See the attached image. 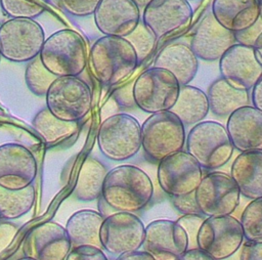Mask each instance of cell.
<instances>
[{"label": "cell", "mask_w": 262, "mask_h": 260, "mask_svg": "<svg viewBox=\"0 0 262 260\" xmlns=\"http://www.w3.org/2000/svg\"><path fill=\"white\" fill-rule=\"evenodd\" d=\"M96 139L105 158L123 162L134 157L141 148V126L129 114H115L102 121Z\"/></svg>", "instance_id": "cell-6"}, {"label": "cell", "mask_w": 262, "mask_h": 260, "mask_svg": "<svg viewBox=\"0 0 262 260\" xmlns=\"http://www.w3.org/2000/svg\"><path fill=\"white\" fill-rule=\"evenodd\" d=\"M226 130L234 149L239 153L262 150V112L253 105L230 114Z\"/></svg>", "instance_id": "cell-21"}, {"label": "cell", "mask_w": 262, "mask_h": 260, "mask_svg": "<svg viewBox=\"0 0 262 260\" xmlns=\"http://www.w3.org/2000/svg\"><path fill=\"white\" fill-rule=\"evenodd\" d=\"M39 57L56 77H78L88 62L86 42L77 31L58 30L45 39Z\"/></svg>", "instance_id": "cell-3"}, {"label": "cell", "mask_w": 262, "mask_h": 260, "mask_svg": "<svg viewBox=\"0 0 262 260\" xmlns=\"http://www.w3.org/2000/svg\"><path fill=\"white\" fill-rule=\"evenodd\" d=\"M50 0H0L3 12L10 18L34 19L44 13Z\"/></svg>", "instance_id": "cell-32"}, {"label": "cell", "mask_w": 262, "mask_h": 260, "mask_svg": "<svg viewBox=\"0 0 262 260\" xmlns=\"http://www.w3.org/2000/svg\"><path fill=\"white\" fill-rule=\"evenodd\" d=\"M172 205L174 208L180 212L182 215L187 214H201L200 209L195 202L194 192H191L182 197H172L171 198Z\"/></svg>", "instance_id": "cell-38"}, {"label": "cell", "mask_w": 262, "mask_h": 260, "mask_svg": "<svg viewBox=\"0 0 262 260\" xmlns=\"http://www.w3.org/2000/svg\"><path fill=\"white\" fill-rule=\"evenodd\" d=\"M0 219H1V218H0Z\"/></svg>", "instance_id": "cell-53"}, {"label": "cell", "mask_w": 262, "mask_h": 260, "mask_svg": "<svg viewBox=\"0 0 262 260\" xmlns=\"http://www.w3.org/2000/svg\"><path fill=\"white\" fill-rule=\"evenodd\" d=\"M211 12L223 28L236 33L259 19V3L258 0H213Z\"/></svg>", "instance_id": "cell-23"}, {"label": "cell", "mask_w": 262, "mask_h": 260, "mask_svg": "<svg viewBox=\"0 0 262 260\" xmlns=\"http://www.w3.org/2000/svg\"><path fill=\"white\" fill-rule=\"evenodd\" d=\"M170 111L184 126H193L202 122L210 111L207 93L189 84L180 85L177 100Z\"/></svg>", "instance_id": "cell-27"}, {"label": "cell", "mask_w": 262, "mask_h": 260, "mask_svg": "<svg viewBox=\"0 0 262 260\" xmlns=\"http://www.w3.org/2000/svg\"><path fill=\"white\" fill-rule=\"evenodd\" d=\"M253 47L256 49V51L258 52V54L260 55V57H261V59H262V33H261V34L258 36V38L256 39L255 44H254Z\"/></svg>", "instance_id": "cell-47"}, {"label": "cell", "mask_w": 262, "mask_h": 260, "mask_svg": "<svg viewBox=\"0 0 262 260\" xmlns=\"http://www.w3.org/2000/svg\"><path fill=\"white\" fill-rule=\"evenodd\" d=\"M97 208H98V212L104 217L106 218L107 216L116 213V211L101 198V196L97 199Z\"/></svg>", "instance_id": "cell-46"}, {"label": "cell", "mask_w": 262, "mask_h": 260, "mask_svg": "<svg viewBox=\"0 0 262 260\" xmlns=\"http://www.w3.org/2000/svg\"><path fill=\"white\" fill-rule=\"evenodd\" d=\"M219 71L231 86L249 91L262 76V59L254 47L235 43L219 58Z\"/></svg>", "instance_id": "cell-14"}, {"label": "cell", "mask_w": 262, "mask_h": 260, "mask_svg": "<svg viewBox=\"0 0 262 260\" xmlns=\"http://www.w3.org/2000/svg\"><path fill=\"white\" fill-rule=\"evenodd\" d=\"M251 103L254 107L262 112V76L252 88Z\"/></svg>", "instance_id": "cell-44"}, {"label": "cell", "mask_w": 262, "mask_h": 260, "mask_svg": "<svg viewBox=\"0 0 262 260\" xmlns=\"http://www.w3.org/2000/svg\"><path fill=\"white\" fill-rule=\"evenodd\" d=\"M45 33L34 19L9 18L0 26V52L13 62H29L39 56Z\"/></svg>", "instance_id": "cell-9"}, {"label": "cell", "mask_w": 262, "mask_h": 260, "mask_svg": "<svg viewBox=\"0 0 262 260\" xmlns=\"http://www.w3.org/2000/svg\"><path fill=\"white\" fill-rule=\"evenodd\" d=\"M235 43L234 33L223 28L210 10L199 23L189 46L198 58L214 61L219 60L223 53Z\"/></svg>", "instance_id": "cell-20"}, {"label": "cell", "mask_w": 262, "mask_h": 260, "mask_svg": "<svg viewBox=\"0 0 262 260\" xmlns=\"http://www.w3.org/2000/svg\"><path fill=\"white\" fill-rule=\"evenodd\" d=\"M1 59H2V54H1V52H0V62H1Z\"/></svg>", "instance_id": "cell-51"}, {"label": "cell", "mask_w": 262, "mask_h": 260, "mask_svg": "<svg viewBox=\"0 0 262 260\" xmlns=\"http://www.w3.org/2000/svg\"><path fill=\"white\" fill-rule=\"evenodd\" d=\"M89 64L95 79L104 86H117L129 79L138 67L131 44L122 37L102 36L91 46Z\"/></svg>", "instance_id": "cell-2"}, {"label": "cell", "mask_w": 262, "mask_h": 260, "mask_svg": "<svg viewBox=\"0 0 262 260\" xmlns=\"http://www.w3.org/2000/svg\"><path fill=\"white\" fill-rule=\"evenodd\" d=\"M108 170L99 160L87 157L79 170L73 189L74 197L82 202H91L101 196L102 185Z\"/></svg>", "instance_id": "cell-29"}, {"label": "cell", "mask_w": 262, "mask_h": 260, "mask_svg": "<svg viewBox=\"0 0 262 260\" xmlns=\"http://www.w3.org/2000/svg\"><path fill=\"white\" fill-rule=\"evenodd\" d=\"M259 3V17L262 20V0H258Z\"/></svg>", "instance_id": "cell-49"}, {"label": "cell", "mask_w": 262, "mask_h": 260, "mask_svg": "<svg viewBox=\"0 0 262 260\" xmlns=\"http://www.w3.org/2000/svg\"><path fill=\"white\" fill-rule=\"evenodd\" d=\"M186 1H190V0H186ZM193 1V0H192Z\"/></svg>", "instance_id": "cell-52"}, {"label": "cell", "mask_w": 262, "mask_h": 260, "mask_svg": "<svg viewBox=\"0 0 262 260\" xmlns=\"http://www.w3.org/2000/svg\"><path fill=\"white\" fill-rule=\"evenodd\" d=\"M230 176L242 196L251 201L262 199V150L241 153L231 165Z\"/></svg>", "instance_id": "cell-22"}, {"label": "cell", "mask_w": 262, "mask_h": 260, "mask_svg": "<svg viewBox=\"0 0 262 260\" xmlns=\"http://www.w3.org/2000/svg\"><path fill=\"white\" fill-rule=\"evenodd\" d=\"M261 33H262V20L259 17V19L250 28L243 30L241 32L234 33V38L236 43L253 47L256 39Z\"/></svg>", "instance_id": "cell-39"}, {"label": "cell", "mask_w": 262, "mask_h": 260, "mask_svg": "<svg viewBox=\"0 0 262 260\" xmlns=\"http://www.w3.org/2000/svg\"><path fill=\"white\" fill-rule=\"evenodd\" d=\"M101 0H58L60 6L73 16L92 15Z\"/></svg>", "instance_id": "cell-36"}, {"label": "cell", "mask_w": 262, "mask_h": 260, "mask_svg": "<svg viewBox=\"0 0 262 260\" xmlns=\"http://www.w3.org/2000/svg\"><path fill=\"white\" fill-rule=\"evenodd\" d=\"M38 166L33 153L23 144L9 142L0 145V185L18 190L32 184Z\"/></svg>", "instance_id": "cell-16"}, {"label": "cell", "mask_w": 262, "mask_h": 260, "mask_svg": "<svg viewBox=\"0 0 262 260\" xmlns=\"http://www.w3.org/2000/svg\"><path fill=\"white\" fill-rule=\"evenodd\" d=\"M154 196L149 176L133 165H121L108 170L101 198L116 211L135 213L142 210Z\"/></svg>", "instance_id": "cell-1"}, {"label": "cell", "mask_w": 262, "mask_h": 260, "mask_svg": "<svg viewBox=\"0 0 262 260\" xmlns=\"http://www.w3.org/2000/svg\"><path fill=\"white\" fill-rule=\"evenodd\" d=\"M35 203L34 184L18 189H6L0 185V218L12 220L27 214Z\"/></svg>", "instance_id": "cell-30"}, {"label": "cell", "mask_w": 262, "mask_h": 260, "mask_svg": "<svg viewBox=\"0 0 262 260\" xmlns=\"http://www.w3.org/2000/svg\"><path fill=\"white\" fill-rule=\"evenodd\" d=\"M116 260H155L148 253L144 251H135L132 253H126L120 255L116 258Z\"/></svg>", "instance_id": "cell-45"}, {"label": "cell", "mask_w": 262, "mask_h": 260, "mask_svg": "<svg viewBox=\"0 0 262 260\" xmlns=\"http://www.w3.org/2000/svg\"><path fill=\"white\" fill-rule=\"evenodd\" d=\"M145 226L133 213L116 212L104 218L99 237L103 250L112 255L138 251L143 244Z\"/></svg>", "instance_id": "cell-13"}, {"label": "cell", "mask_w": 262, "mask_h": 260, "mask_svg": "<svg viewBox=\"0 0 262 260\" xmlns=\"http://www.w3.org/2000/svg\"><path fill=\"white\" fill-rule=\"evenodd\" d=\"M139 8H144L152 0H132Z\"/></svg>", "instance_id": "cell-48"}, {"label": "cell", "mask_w": 262, "mask_h": 260, "mask_svg": "<svg viewBox=\"0 0 262 260\" xmlns=\"http://www.w3.org/2000/svg\"><path fill=\"white\" fill-rule=\"evenodd\" d=\"M142 247L155 260H176L188 249V242L176 221L158 219L145 226Z\"/></svg>", "instance_id": "cell-17"}, {"label": "cell", "mask_w": 262, "mask_h": 260, "mask_svg": "<svg viewBox=\"0 0 262 260\" xmlns=\"http://www.w3.org/2000/svg\"><path fill=\"white\" fill-rule=\"evenodd\" d=\"M186 151L206 170H216L229 162L234 147L226 128L216 121H202L191 127L185 139Z\"/></svg>", "instance_id": "cell-4"}, {"label": "cell", "mask_w": 262, "mask_h": 260, "mask_svg": "<svg viewBox=\"0 0 262 260\" xmlns=\"http://www.w3.org/2000/svg\"><path fill=\"white\" fill-rule=\"evenodd\" d=\"M125 39L135 50L138 66L150 55L157 42V38L154 33L142 21H140L135 30L131 32Z\"/></svg>", "instance_id": "cell-34"}, {"label": "cell", "mask_w": 262, "mask_h": 260, "mask_svg": "<svg viewBox=\"0 0 262 260\" xmlns=\"http://www.w3.org/2000/svg\"><path fill=\"white\" fill-rule=\"evenodd\" d=\"M93 16L103 36L126 38L140 23L139 7L132 0H101Z\"/></svg>", "instance_id": "cell-19"}, {"label": "cell", "mask_w": 262, "mask_h": 260, "mask_svg": "<svg viewBox=\"0 0 262 260\" xmlns=\"http://www.w3.org/2000/svg\"><path fill=\"white\" fill-rule=\"evenodd\" d=\"M46 107L56 118L68 122H79L92 106L89 85L79 77H57L46 95Z\"/></svg>", "instance_id": "cell-7"}, {"label": "cell", "mask_w": 262, "mask_h": 260, "mask_svg": "<svg viewBox=\"0 0 262 260\" xmlns=\"http://www.w3.org/2000/svg\"><path fill=\"white\" fill-rule=\"evenodd\" d=\"M179 89L180 84L172 73L151 67L134 81L135 105L148 114L170 111L177 100Z\"/></svg>", "instance_id": "cell-8"}, {"label": "cell", "mask_w": 262, "mask_h": 260, "mask_svg": "<svg viewBox=\"0 0 262 260\" xmlns=\"http://www.w3.org/2000/svg\"><path fill=\"white\" fill-rule=\"evenodd\" d=\"M239 260H262V242L247 241L242 247Z\"/></svg>", "instance_id": "cell-42"}, {"label": "cell", "mask_w": 262, "mask_h": 260, "mask_svg": "<svg viewBox=\"0 0 262 260\" xmlns=\"http://www.w3.org/2000/svg\"><path fill=\"white\" fill-rule=\"evenodd\" d=\"M133 84H134V81H130L128 84L123 85L114 91L113 97L120 106L122 107L135 106V101L133 97Z\"/></svg>", "instance_id": "cell-41"}, {"label": "cell", "mask_w": 262, "mask_h": 260, "mask_svg": "<svg viewBox=\"0 0 262 260\" xmlns=\"http://www.w3.org/2000/svg\"><path fill=\"white\" fill-rule=\"evenodd\" d=\"M66 260H108L101 249L91 246L74 247L69 252Z\"/></svg>", "instance_id": "cell-37"}, {"label": "cell", "mask_w": 262, "mask_h": 260, "mask_svg": "<svg viewBox=\"0 0 262 260\" xmlns=\"http://www.w3.org/2000/svg\"><path fill=\"white\" fill-rule=\"evenodd\" d=\"M32 127L47 146L61 144L76 136L79 131L78 122L60 120L53 116L47 107L35 115Z\"/></svg>", "instance_id": "cell-28"}, {"label": "cell", "mask_w": 262, "mask_h": 260, "mask_svg": "<svg viewBox=\"0 0 262 260\" xmlns=\"http://www.w3.org/2000/svg\"><path fill=\"white\" fill-rule=\"evenodd\" d=\"M154 67L169 71L176 77L180 85H187L198 73L199 58L190 46L184 43H173L158 53Z\"/></svg>", "instance_id": "cell-24"}, {"label": "cell", "mask_w": 262, "mask_h": 260, "mask_svg": "<svg viewBox=\"0 0 262 260\" xmlns=\"http://www.w3.org/2000/svg\"><path fill=\"white\" fill-rule=\"evenodd\" d=\"M203 168L187 151L179 150L159 162L158 181L170 198L194 192L203 178Z\"/></svg>", "instance_id": "cell-12"}, {"label": "cell", "mask_w": 262, "mask_h": 260, "mask_svg": "<svg viewBox=\"0 0 262 260\" xmlns=\"http://www.w3.org/2000/svg\"><path fill=\"white\" fill-rule=\"evenodd\" d=\"M176 260H215L209 254L199 248L187 249L180 257Z\"/></svg>", "instance_id": "cell-43"}, {"label": "cell", "mask_w": 262, "mask_h": 260, "mask_svg": "<svg viewBox=\"0 0 262 260\" xmlns=\"http://www.w3.org/2000/svg\"><path fill=\"white\" fill-rule=\"evenodd\" d=\"M57 77L50 73L42 63L39 56L28 62L25 81L29 90L37 96H45L50 85Z\"/></svg>", "instance_id": "cell-31"}, {"label": "cell", "mask_w": 262, "mask_h": 260, "mask_svg": "<svg viewBox=\"0 0 262 260\" xmlns=\"http://www.w3.org/2000/svg\"><path fill=\"white\" fill-rule=\"evenodd\" d=\"M17 260H32V259H30V258H27V257H23V258H19V259H17Z\"/></svg>", "instance_id": "cell-50"}, {"label": "cell", "mask_w": 262, "mask_h": 260, "mask_svg": "<svg viewBox=\"0 0 262 260\" xmlns=\"http://www.w3.org/2000/svg\"><path fill=\"white\" fill-rule=\"evenodd\" d=\"M207 97L210 111L218 117H228L236 110L251 105L249 91L231 86L223 78L216 79L211 83Z\"/></svg>", "instance_id": "cell-26"}, {"label": "cell", "mask_w": 262, "mask_h": 260, "mask_svg": "<svg viewBox=\"0 0 262 260\" xmlns=\"http://www.w3.org/2000/svg\"><path fill=\"white\" fill-rule=\"evenodd\" d=\"M104 217L97 211L84 209L75 212L66 224L72 248L91 246L103 250L99 231Z\"/></svg>", "instance_id": "cell-25"}, {"label": "cell", "mask_w": 262, "mask_h": 260, "mask_svg": "<svg viewBox=\"0 0 262 260\" xmlns=\"http://www.w3.org/2000/svg\"><path fill=\"white\" fill-rule=\"evenodd\" d=\"M71 249L66 228L54 221L33 227L23 243L24 256L32 260H66Z\"/></svg>", "instance_id": "cell-15"}, {"label": "cell", "mask_w": 262, "mask_h": 260, "mask_svg": "<svg viewBox=\"0 0 262 260\" xmlns=\"http://www.w3.org/2000/svg\"><path fill=\"white\" fill-rule=\"evenodd\" d=\"M185 139V126L171 111L151 114L141 125V147L152 162L182 150Z\"/></svg>", "instance_id": "cell-5"}, {"label": "cell", "mask_w": 262, "mask_h": 260, "mask_svg": "<svg viewBox=\"0 0 262 260\" xmlns=\"http://www.w3.org/2000/svg\"><path fill=\"white\" fill-rule=\"evenodd\" d=\"M18 226L13 222L0 219V255L12 243L18 233Z\"/></svg>", "instance_id": "cell-40"}, {"label": "cell", "mask_w": 262, "mask_h": 260, "mask_svg": "<svg viewBox=\"0 0 262 260\" xmlns=\"http://www.w3.org/2000/svg\"><path fill=\"white\" fill-rule=\"evenodd\" d=\"M192 15L186 0H152L143 8L141 21L160 39L188 27Z\"/></svg>", "instance_id": "cell-18"}, {"label": "cell", "mask_w": 262, "mask_h": 260, "mask_svg": "<svg viewBox=\"0 0 262 260\" xmlns=\"http://www.w3.org/2000/svg\"><path fill=\"white\" fill-rule=\"evenodd\" d=\"M239 222L247 241L262 242V199L253 200L246 206Z\"/></svg>", "instance_id": "cell-33"}, {"label": "cell", "mask_w": 262, "mask_h": 260, "mask_svg": "<svg viewBox=\"0 0 262 260\" xmlns=\"http://www.w3.org/2000/svg\"><path fill=\"white\" fill-rule=\"evenodd\" d=\"M239 220L231 215L206 217L198 233V248L215 260H225L238 251L244 242Z\"/></svg>", "instance_id": "cell-10"}, {"label": "cell", "mask_w": 262, "mask_h": 260, "mask_svg": "<svg viewBox=\"0 0 262 260\" xmlns=\"http://www.w3.org/2000/svg\"><path fill=\"white\" fill-rule=\"evenodd\" d=\"M205 219H206V216H204L203 214H187V215H182L176 220V223L179 224L186 233L188 249L198 248V244H196L198 233Z\"/></svg>", "instance_id": "cell-35"}, {"label": "cell", "mask_w": 262, "mask_h": 260, "mask_svg": "<svg viewBox=\"0 0 262 260\" xmlns=\"http://www.w3.org/2000/svg\"><path fill=\"white\" fill-rule=\"evenodd\" d=\"M194 196L201 214L206 217L231 215L241 199L235 182L223 172H211L203 176Z\"/></svg>", "instance_id": "cell-11"}]
</instances>
